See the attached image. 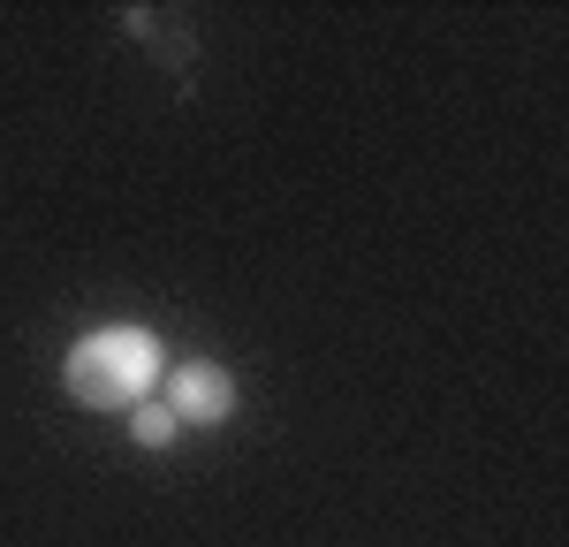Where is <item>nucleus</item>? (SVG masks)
<instances>
[{
    "label": "nucleus",
    "instance_id": "f257e3e1",
    "mask_svg": "<svg viewBox=\"0 0 569 547\" xmlns=\"http://www.w3.org/2000/svg\"><path fill=\"white\" fill-rule=\"evenodd\" d=\"M160 335L152 327H130V319H114V327H91L84 342L69 350L61 365V380H69V396L84 410H137L144 396H160Z\"/></svg>",
    "mask_w": 569,
    "mask_h": 547
},
{
    "label": "nucleus",
    "instance_id": "7ed1b4c3",
    "mask_svg": "<svg viewBox=\"0 0 569 547\" xmlns=\"http://www.w3.org/2000/svg\"><path fill=\"white\" fill-rule=\"evenodd\" d=\"M130 434H137V449H168V441H176V410L160 404V396H144V404L130 410Z\"/></svg>",
    "mask_w": 569,
    "mask_h": 547
},
{
    "label": "nucleus",
    "instance_id": "f03ea898",
    "mask_svg": "<svg viewBox=\"0 0 569 547\" xmlns=\"http://www.w3.org/2000/svg\"><path fill=\"white\" fill-rule=\"evenodd\" d=\"M160 404L176 410V426H220V418H236V372L190 358L176 372H160Z\"/></svg>",
    "mask_w": 569,
    "mask_h": 547
}]
</instances>
